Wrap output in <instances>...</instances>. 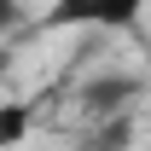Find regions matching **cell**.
<instances>
[{
    "label": "cell",
    "instance_id": "cell-1",
    "mask_svg": "<svg viewBox=\"0 0 151 151\" xmlns=\"http://www.w3.org/2000/svg\"><path fill=\"white\" fill-rule=\"evenodd\" d=\"M151 0H52L47 29H134Z\"/></svg>",
    "mask_w": 151,
    "mask_h": 151
},
{
    "label": "cell",
    "instance_id": "cell-2",
    "mask_svg": "<svg viewBox=\"0 0 151 151\" xmlns=\"http://www.w3.org/2000/svg\"><path fill=\"white\" fill-rule=\"evenodd\" d=\"M139 93H145L139 76L105 70V76H93V81H81V111H93V116H122L128 105H139Z\"/></svg>",
    "mask_w": 151,
    "mask_h": 151
},
{
    "label": "cell",
    "instance_id": "cell-3",
    "mask_svg": "<svg viewBox=\"0 0 151 151\" xmlns=\"http://www.w3.org/2000/svg\"><path fill=\"white\" fill-rule=\"evenodd\" d=\"M23 128H29V116L12 105V111L0 116V151H6V145H18V139H23Z\"/></svg>",
    "mask_w": 151,
    "mask_h": 151
}]
</instances>
